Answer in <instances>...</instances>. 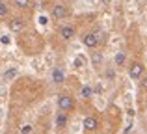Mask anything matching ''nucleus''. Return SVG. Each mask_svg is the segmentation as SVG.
<instances>
[{
	"mask_svg": "<svg viewBox=\"0 0 147 134\" xmlns=\"http://www.w3.org/2000/svg\"><path fill=\"white\" fill-rule=\"evenodd\" d=\"M91 63H93L95 67H99L100 63H102V52H93V54H91Z\"/></svg>",
	"mask_w": 147,
	"mask_h": 134,
	"instance_id": "obj_12",
	"label": "nucleus"
},
{
	"mask_svg": "<svg viewBox=\"0 0 147 134\" xmlns=\"http://www.w3.org/2000/svg\"><path fill=\"white\" fill-rule=\"evenodd\" d=\"M140 84H142V88H144V90H147V76H145V75L142 76V82H140Z\"/></svg>",
	"mask_w": 147,
	"mask_h": 134,
	"instance_id": "obj_17",
	"label": "nucleus"
},
{
	"mask_svg": "<svg viewBox=\"0 0 147 134\" xmlns=\"http://www.w3.org/2000/svg\"><path fill=\"white\" fill-rule=\"evenodd\" d=\"M80 97L90 99V97H91V88H90V86H84L82 90H80Z\"/></svg>",
	"mask_w": 147,
	"mask_h": 134,
	"instance_id": "obj_14",
	"label": "nucleus"
},
{
	"mask_svg": "<svg viewBox=\"0 0 147 134\" xmlns=\"http://www.w3.org/2000/svg\"><path fill=\"white\" fill-rule=\"evenodd\" d=\"M82 43H84V47H88V48H97L99 43H100V34L99 32L84 34V36H82Z\"/></svg>",
	"mask_w": 147,
	"mask_h": 134,
	"instance_id": "obj_3",
	"label": "nucleus"
},
{
	"mask_svg": "<svg viewBox=\"0 0 147 134\" xmlns=\"http://www.w3.org/2000/svg\"><path fill=\"white\" fill-rule=\"evenodd\" d=\"M11 2H13V6L17 9H22V11L32 7V0H11Z\"/></svg>",
	"mask_w": 147,
	"mask_h": 134,
	"instance_id": "obj_9",
	"label": "nucleus"
},
{
	"mask_svg": "<svg viewBox=\"0 0 147 134\" xmlns=\"http://www.w3.org/2000/svg\"><path fill=\"white\" fill-rule=\"evenodd\" d=\"M125 60H127L125 52H117V54H115V65H117V67L125 65Z\"/></svg>",
	"mask_w": 147,
	"mask_h": 134,
	"instance_id": "obj_13",
	"label": "nucleus"
},
{
	"mask_svg": "<svg viewBox=\"0 0 147 134\" xmlns=\"http://www.w3.org/2000/svg\"><path fill=\"white\" fill-rule=\"evenodd\" d=\"M84 129H86L88 132H93V131H97V127H99V119L95 116H88V117H84Z\"/></svg>",
	"mask_w": 147,
	"mask_h": 134,
	"instance_id": "obj_7",
	"label": "nucleus"
},
{
	"mask_svg": "<svg viewBox=\"0 0 147 134\" xmlns=\"http://www.w3.org/2000/svg\"><path fill=\"white\" fill-rule=\"evenodd\" d=\"M15 75H17V69H9V71H6V73H4V78H6V80H9V78H13Z\"/></svg>",
	"mask_w": 147,
	"mask_h": 134,
	"instance_id": "obj_15",
	"label": "nucleus"
},
{
	"mask_svg": "<svg viewBox=\"0 0 147 134\" xmlns=\"http://www.w3.org/2000/svg\"><path fill=\"white\" fill-rule=\"evenodd\" d=\"M63 78H65L63 71H61L60 67H56V69L52 71V80H54V84H61V82H63Z\"/></svg>",
	"mask_w": 147,
	"mask_h": 134,
	"instance_id": "obj_11",
	"label": "nucleus"
},
{
	"mask_svg": "<svg viewBox=\"0 0 147 134\" xmlns=\"http://www.w3.org/2000/svg\"><path fill=\"white\" fill-rule=\"evenodd\" d=\"M67 121H69V117H67V112H58L56 114V129H65L67 127Z\"/></svg>",
	"mask_w": 147,
	"mask_h": 134,
	"instance_id": "obj_8",
	"label": "nucleus"
},
{
	"mask_svg": "<svg viewBox=\"0 0 147 134\" xmlns=\"http://www.w3.org/2000/svg\"><path fill=\"white\" fill-rule=\"evenodd\" d=\"M9 17V6H7L6 0H0V21Z\"/></svg>",
	"mask_w": 147,
	"mask_h": 134,
	"instance_id": "obj_10",
	"label": "nucleus"
},
{
	"mask_svg": "<svg viewBox=\"0 0 147 134\" xmlns=\"http://www.w3.org/2000/svg\"><path fill=\"white\" fill-rule=\"evenodd\" d=\"M145 75V65L142 62H134L129 67V76L132 80H142V76Z\"/></svg>",
	"mask_w": 147,
	"mask_h": 134,
	"instance_id": "obj_4",
	"label": "nucleus"
},
{
	"mask_svg": "<svg viewBox=\"0 0 147 134\" xmlns=\"http://www.w3.org/2000/svg\"><path fill=\"white\" fill-rule=\"evenodd\" d=\"M69 15H71V9H69L65 4H54L52 9H50V17H52L54 21H63Z\"/></svg>",
	"mask_w": 147,
	"mask_h": 134,
	"instance_id": "obj_2",
	"label": "nucleus"
},
{
	"mask_svg": "<svg viewBox=\"0 0 147 134\" xmlns=\"http://www.w3.org/2000/svg\"><path fill=\"white\" fill-rule=\"evenodd\" d=\"M58 110L67 112V114L73 112V110H75V99L67 93H60L58 95Z\"/></svg>",
	"mask_w": 147,
	"mask_h": 134,
	"instance_id": "obj_1",
	"label": "nucleus"
},
{
	"mask_svg": "<svg viewBox=\"0 0 147 134\" xmlns=\"http://www.w3.org/2000/svg\"><path fill=\"white\" fill-rule=\"evenodd\" d=\"M7 28H9L13 34H21L22 30L26 28V21L22 17H11L9 22H7Z\"/></svg>",
	"mask_w": 147,
	"mask_h": 134,
	"instance_id": "obj_5",
	"label": "nucleus"
},
{
	"mask_svg": "<svg viewBox=\"0 0 147 134\" xmlns=\"http://www.w3.org/2000/svg\"><path fill=\"white\" fill-rule=\"evenodd\" d=\"M58 34H60V37L63 41H71V39H75V36H76V28L73 24H63V26H60Z\"/></svg>",
	"mask_w": 147,
	"mask_h": 134,
	"instance_id": "obj_6",
	"label": "nucleus"
},
{
	"mask_svg": "<svg viewBox=\"0 0 147 134\" xmlns=\"http://www.w3.org/2000/svg\"><path fill=\"white\" fill-rule=\"evenodd\" d=\"M21 132H22V134H30V132H32V127H30V125H26V127H22Z\"/></svg>",
	"mask_w": 147,
	"mask_h": 134,
	"instance_id": "obj_16",
	"label": "nucleus"
},
{
	"mask_svg": "<svg viewBox=\"0 0 147 134\" xmlns=\"http://www.w3.org/2000/svg\"><path fill=\"white\" fill-rule=\"evenodd\" d=\"M100 2H102L104 6H110V4H112V0H100Z\"/></svg>",
	"mask_w": 147,
	"mask_h": 134,
	"instance_id": "obj_18",
	"label": "nucleus"
}]
</instances>
